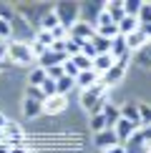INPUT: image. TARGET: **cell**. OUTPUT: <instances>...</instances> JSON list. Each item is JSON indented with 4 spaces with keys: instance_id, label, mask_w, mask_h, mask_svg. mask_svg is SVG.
<instances>
[{
    "instance_id": "40",
    "label": "cell",
    "mask_w": 151,
    "mask_h": 153,
    "mask_svg": "<svg viewBox=\"0 0 151 153\" xmlns=\"http://www.w3.org/2000/svg\"><path fill=\"white\" fill-rule=\"evenodd\" d=\"M0 153H10V143L8 141H0Z\"/></svg>"
},
{
    "instance_id": "29",
    "label": "cell",
    "mask_w": 151,
    "mask_h": 153,
    "mask_svg": "<svg viewBox=\"0 0 151 153\" xmlns=\"http://www.w3.org/2000/svg\"><path fill=\"white\" fill-rule=\"evenodd\" d=\"M33 40H35V43H40V45H43V48H48V50H50V45H53V35H50L48 30H38V35L33 38Z\"/></svg>"
},
{
    "instance_id": "3",
    "label": "cell",
    "mask_w": 151,
    "mask_h": 153,
    "mask_svg": "<svg viewBox=\"0 0 151 153\" xmlns=\"http://www.w3.org/2000/svg\"><path fill=\"white\" fill-rule=\"evenodd\" d=\"M126 65H129V55H126V58H118V60H116V63H113V65L108 68V71H106V73L98 78V83H101L103 88L116 85V83H118V80H121L123 75H126Z\"/></svg>"
},
{
    "instance_id": "18",
    "label": "cell",
    "mask_w": 151,
    "mask_h": 153,
    "mask_svg": "<svg viewBox=\"0 0 151 153\" xmlns=\"http://www.w3.org/2000/svg\"><path fill=\"white\" fill-rule=\"evenodd\" d=\"M63 108H66V95H53V98H48L46 103H43V111L46 113H61Z\"/></svg>"
},
{
    "instance_id": "7",
    "label": "cell",
    "mask_w": 151,
    "mask_h": 153,
    "mask_svg": "<svg viewBox=\"0 0 151 153\" xmlns=\"http://www.w3.org/2000/svg\"><path fill=\"white\" fill-rule=\"evenodd\" d=\"M68 60L66 53H53V50H46L43 55H38V68H43V71H48V68H55V65H63V63Z\"/></svg>"
},
{
    "instance_id": "32",
    "label": "cell",
    "mask_w": 151,
    "mask_h": 153,
    "mask_svg": "<svg viewBox=\"0 0 151 153\" xmlns=\"http://www.w3.org/2000/svg\"><path fill=\"white\" fill-rule=\"evenodd\" d=\"M91 128H93V133L106 131V118H103V113H96V116L91 118Z\"/></svg>"
},
{
    "instance_id": "27",
    "label": "cell",
    "mask_w": 151,
    "mask_h": 153,
    "mask_svg": "<svg viewBox=\"0 0 151 153\" xmlns=\"http://www.w3.org/2000/svg\"><path fill=\"white\" fill-rule=\"evenodd\" d=\"M136 60L141 63L144 68H151V40L146 43V45H144L141 50H138V55H136Z\"/></svg>"
},
{
    "instance_id": "31",
    "label": "cell",
    "mask_w": 151,
    "mask_h": 153,
    "mask_svg": "<svg viewBox=\"0 0 151 153\" xmlns=\"http://www.w3.org/2000/svg\"><path fill=\"white\" fill-rule=\"evenodd\" d=\"M138 116H141V126H144V128L151 126V105L141 103V105H138Z\"/></svg>"
},
{
    "instance_id": "35",
    "label": "cell",
    "mask_w": 151,
    "mask_h": 153,
    "mask_svg": "<svg viewBox=\"0 0 151 153\" xmlns=\"http://www.w3.org/2000/svg\"><path fill=\"white\" fill-rule=\"evenodd\" d=\"M50 35H53V40H66V38H68V30L63 28V25H58V28L50 30Z\"/></svg>"
},
{
    "instance_id": "34",
    "label": "cell",
    "mask_w": 151,
    "mask_h": 153,
    "mask_svg": "<svg viewBox=\"0 0 151 153\" xmlns=\"http://www.w3.org/2000/svg\"><path fill=\"white\" fill-rule=\"evenodd\" d=\"M63 75H68V78H73V80H76V75H78V68L73 65V60H71V58L63 63Z\"/></svg>"
},
{
    "instance_id": "4",
    "label": "cell",
    "mask_w": 151,
    "mask_h": 153,
    "mask_svg": "<svg viewBox=\"0 0 151 153\" xmlns=\"http://www.w3.org/2000/svg\"><path fill=\"white\" fill-rule=\"evenodd\" d=\"M78 10H81V8H78L76 3H63V5H58V8H55L53 13L58 15V23L63 25V28L71 30L73 25L78 23Z\"/></svg>"
},
{
    "instance_id": "28",
    "label": "cell",
    "mask_w": 151,
    "mask_h": 153,
    "mask_svg": "<svg viewBox=\"0 0 151 153\" xmlns=\"http://www.w3.org/2000/svg\"><path fill=\"white\" fill-rule=\"evenodd\" d=\"M43 80H46V71H43V68H35V71L30 73V78H28V85L40 88V85H43Z\"/></svg>"
},
{
    "instance_id": "19",
    "label": "cell",
    "mask_w": 151,
    "mask_h": 153,
    "mask_svg": "<svg viewBox=\"0 0 151 153\" xmlns=\"http://www.w3.org/2000/svg\"><path fill=\"white\" fill-rule=\"evenodd\" d=\"M111 40H113V38L93 35V38H91V45L96 48V55H111Z\"/></svg>"
},
{
    "instance_id": "22",
    "label": "cell",
    "mask_w": 151,
    "mask_h": 153,
    "mask_svg": "<svg viewBox=\"0 0 151 153\" xmlns=\"http://www.w3.org/2000/svg\"><path fill=\"white\" fill-rule=\"evenodd\" d=\"M136 20H138V28H151V3H141Z\"/></svg>"
},
{
    "instance_id": "41",
    "label": "cell",
    "mask_w": 151,
    "mask_h": 153,
    "mask_svg": "<svg viewBox=\"0 0 151 153\" xmlns=\"http://www.w3.org/2000/svg\"><path fill=\"white\" fill-rule=\"evenodd\" d=\"M5 123H8V118H5V116H3V113H0V131H3V128H5Z\"/></svg>"
},
{
    "instance_id": "33",
    "label": "cell",
    "mask_w": 151,
    "mask_h": 153,
    "mask_svg": "<svg viewBox=\"0 0 151 153\" xmlns=\"http://www.w3.org/2000/svg\"><path fill=\"white\" fill-rule=\"evenodd\" d=\"M13 35V23L5 20V18H0V40H8Z\"/></svg>"
},
{
    "instance_id": "17",
    "label": "cell",
    "mask_w": 151,
    "mask_h": 153,
    "mask_svg": "<svg viewBox=\"0 0 151 153\" xmlns=\"http://www.w3.org/2000/svg\"><path fill=\"white\" fill-rule=\"evenodd\" d=\"M101 113H103V118H106V128H111V131H113V126H116V123H118V118H121V111H118L113 103H106Z\"/></svg>"
},
{
    "instance_id": "42",
    "label": "cell",
    "mask_w": 151,
    "mask_h": 153,
    "mask_svg": "<svg viewBox=\"0 0 151 153\" xmlns=\"http://www.w3.org/2000/svg\"><path fill=\"white\" fill-rule=\"evenodd\" d=\"M10 153H28V151H25V146H20V148H10Z\"/></svg>"
},
{
    "instance_id": "9",
    "label": "cell",
    "mask_w": 151,
    "mask_h": 153,
    "mask_svg": "<svg viewBox=\"0 0 151 153\" xmlns=\"http://www.w3.org/2000/svg\"><path fill=\"white\" fill-rule=\"evenodd\" d=\"M96 148H101V151H106V148H113V146H118V138H116V133H113L111 128H106V131H101V133H96Z\"/></svg>"
},
{
    "instance_id": "21",
    "label": "cell",
    "mask_w": 151,
    "mask_h": 153,
    "mask_svg": "<svg viewBox=\"0 0 151 153\" xmlns=\"http://www.w3.org/2000/svg\"><path fill=\"white\" fill-rule=\"evenodd\" d=\"M134 30H138V20H136V18H131V15H126L123 18V20L121 23H118V35H131V33H134Z\"/></svg>"
},
{
    "instance_id": "12",
    "label": "cell",
    "mask_w": 151,
    "mask_h": 153,
    "mask_svg": "<svg viewBox=\"0 0 151 153\" xmlns=\"http://www.w3.org/2000/svg\"><path fill=\"white\" fill-rule=\"evenodd\" d=\"M40 113H43V100L25 95V100H23V116L25 118H35V116H40Z\"/></svg>"
},
{
    "instance_id": "15",
    "label": "cell",
    "mask_w": 151,
    "mask_h": 153,
    "mask_svg": "<svg viewBox=\"0 0 151 153\" xmlns=\"http://www.w3.org/2000/svg\"><path fill=\"white\" fill-rule=\"evenodd\" d=\"M121 118H126L129 123H134V128H144L141 126V116H138V105L136 103H129L121 108Z\"/></svg>"
},
{
    "instance_id": "24",
    "label": "cell",
    "mask_w": 151,
    "mask_h": 153,
    "mask_svg": "<svg viewBox=\"0 0 151 153\" xmlns=\"http://www.w3.org/2000/svg\"><path fill=\"white\" fill-rule=\"evenodd\" d=\"M58 15H55V13H46V15H43L40 18V30H48V33H50V30H53V28H58Z\"/></svg>"
},
{
    "instance_id": "43",
    "label": "cell",
    "mask_w": 151,
    "mask_h": 153,
    "mask_svg": "<svg viewBox=\"0 0 151 153\" xmlns=\"http://www.w3.org/2000/svg\"><path fill=\"white\" fill-rule=\"evenodd\" d=\"M0 141H5V133H3V131H0Z\"/></svg>"
},
{
    "instance_id": "16",
    "label": "cell",
    "mask_w": 151,
    "mask_h": 153,
    "mask_svg": "<svg viewBox=\"0 0 151 153\" xmlns=\"http://www.w3.org/2000/svg\"><path fill=\"white\" fill-rule=\"evenodd\" d=\"M146 40H149V38L144 35V30H141V28L134 30L131 35H126V45H129V50H141L144 45H146Z\"/></svg>"
},
{
    "instance_id": "44",
    "label": "cell",
    "mask_w": 151,
    "mask_h": 153,
    "mask_svg": "<svg viewBox=\"0 0 151 153\" xmlns=\"http://www.w3.org/2000/svg\"><path fill=\"white\" fill-rule=\"evenodd\" d=\"M28 153H35V151H28Z\"/></svg>"
},
{
    "instance_id": "30",
    "label": "cell",
    "mask_w": 151,
    "mask_h": 153,
    "mask_svg": "<svg viewBox=\"0 0 151 153\" xmlns=\"http://www.w3.org/2000/svg\"><path fill=\"white\" fill-rule=\"evenodd\" d=\"M138 10H141V3H138V0H126V3H123V13H126V15L136 18Z\"/></svg>"
},
{
    "instance_id": "23",
    "label": "cell",
    "mask_w": 151,
    "mask_h": 153,
    "mask_svg": "<svg viewBox=\"0 0 151 153\" xmlns=\"http://www.w3.org/2000/svg\"><path fill=\"white\" fill-rule=\"evenodd\" d=\"M73 88H76V80L68 78V75H63V78L55 80V91H58V95H68Z\"/></svg>"
},
{
    "instance_id": "5",
    "label": "cell",
    "mask_w": 151,
    "mask_h": 153,
    "mask_svg": "<svg viewBox=\"0 0 151 153\" xmlns=\"http://www.w3.org/2000/svg\"><path fill=\"white\" fill-rule=\"evenodd\" d=\"M93 30H96V35H101V38H116V35H118V25L113 23L108 15H106V10L98 15V20H96V25H93Z\"/></svg>"
},
{
    "instance_id": "25",
    "label": "cell",
    "mask_w": 151,
    "mask_h": 153,
    "mask_svg": "<svg viewBox=\"0 0 151 153\" xmlns=\"http://www.w3.org/2000/svg\"><path fill=\"white\" fill-rule=\"evenodd\" d=\"M81 45H83V40H78V38H66V55H68V58L78 55L81 53Z\"/></svg>"
},
{
    "instance_id": "14",
    "label": "cell",
    "mask_w": 151,
    "mask_h": 153,
    "mask_svg": "<svg viewBox=\"0 0 151 153\" xmlns=\"http://www.w3.org/2000/svg\"><path fill=\"white\" fill-rule=\"evenodd\" d=\"M129 55V45H126V38L123 35H116L111 40V58L118 60V58H126Z\"/></svg>"
},
{
    "instance_id": "38",
    "label": "cell",
    "mask_w": 151,
    "mask_h": 153,
    "mask_svg": "<svg viewBox=\"0 0 151 153\" xmlns=\"http://www.w3.org/2000/svg\"><path fill=\"white\" fill-rule=\"evenodd\" d=\"M103 153H126V148H123L121 143H118V146H113V148H106Z\"/></svg>"
},
{
    "instance_id": "11",
    "label": "cell",
    "mask_w": 151,
    "mask_h": 153,
    "mask_svg": "<svg viewBox=\"0 0 151 153\" xmlns=\"http://www.w3.org/2000/svg\"><path fill=\"white\" fill-rule=\"evenodd\" d=\"M103 10H106V15H108L116 25L126 18V13H123V0H111V3L103 5Z\"/></svg>"
},
{
    "instance_id": "37",
    "label": "cell",
    "mask_w": 151,
    "mask_h": 153,
    "mask_svg": "<svg viewBox=\"0 0 151 153\" xmlns=\"http://www.w3.org/2000/svg\"><path fill=\"white\" fill-rule=\"evenodd\" d=\"M50 50H53V53H66V40H53Z\"/></svg>"
},
{
    "instance_id": "1",
    "label": "cell",
    "mask_w": 151,
    "mask_h": 153,
    "mask_svg": "<svg viewBox=\"0 0 151 153\" xmlns=\"http://www.w3.org/2000/svg\"><path fill=\"white\" fill-rule=\"evenodd\" d=\"M81 105H83L86 111H91L93 116L101 113V111H103V105H106V88L101 85V83H96L93 88L83 91V93H81Z\"/></svg>"
},
{
    "instance_id": "10",
    "label": "cell",
    "mask_w": 151,
    "mask_h": 153,
    "mask_svg": "<svg viewBox=\"0 0 151 153\" xmlns=\"http://www.w3.org/2000/svg\"><path fill=\"white\" fill-rule=\"evenodd\" d=\"M138 128H134V123H129L126 118H118V123L113 126V133H116V138H118V143L121 141H129L131 136H134Z\"/></svg>"
},
{
    "instance_id": "45",
    "label": "cell",
    "mask_w": 151,
    "mask_h": 153,
    "mask_svg": "<svg viewBox=\"0 0 151 153\" xmlns=\"http://www.w3.org/2000/svg\"><path fill=\"white\" fill-rule=\"evenodd\" d=\"M0 45H3V40H0Z\"/></svg>"
},
{
    "instance_id": "13",
    "label": "cell",
    "mask_w": 151,
    "mask_h": 153,
    "mask_svg": "<svg viewBox=\"0 0 151 153\" xmlns=\"http://www.w3.org/2000/svg\"><path fill=\"white\" fill-rule=\"evenodd\" d=\"M98 83V73L96 71H83L76 75V88H81V91H88V88H93Z\"/></svg>"
},
{
    "instance_id": "36",
    "label": "cell",
    "mask_w": 151,
    "mask_h": 153,
    "mask_svg": "<svg viewBox=\"0 0 151 153\" xmlns=\"http://www.w3.org/2000/svg\"><path fill=\"white\" fill-rule=\"evenodd\" d=\"M25 95H30V98H38V100H43V103H46V95L40 93V88H33V85H28V88H25Z\"/></svg>"
},
{
    "instance_id": "20",
    "label": "cell",
    "mask_w": 151,
    "mask_h": 153,
    "mask_svg": "<svg viewBox=\"0 0 151 153\" xmlns=\"http://www.w3.org/2000/svg\"><path fill=\"white\" fill-rule=\"evenodd\" d=\"M113 63H116V60H113L111 55H96V58H93V71H96V73H98V78H101V75L108 71Z\"/></svg>"
},
{
    "instance_id": "26",
    "label": "cell",
    "mask_w": 151,
    "mask_h": 153,
    "mask_svg": "<svg viewBox=\"0 0 151 153\" xmlns=\"http://www.w3.org/2000/svg\"><path fill=\"white\" fill-rule=\"evenodd\" d=\"M71 60H73V65L78 68V73H83V71H93V60H88L86 55H81V53H78V55H73Z\"/></svg>"
},
{
    "instance_id": "6",
    "label": "cell",
    "mask_w": 151,
    "mask_h": 153,
    "mask_svg": "<svg viewBox=\"0 0 151 153\" xmlns=\"http://www.w3.org/2000/svg\"><path fill=\"white\" fill-rule=\"evenodd\" d=\"M3 133H5V141L10 143V148H20L23 141H25L23 128L15 123V120H8V123H5V128H3Z\"/></svg>"
},
{
    "instance_id": "8",
    "label": "cell",
    "mask_w": 151,
    "mask_h": 153,
    "mask_svg": "<svg viewBox=\"0 0 151 153\" xmlns=\"http://www.w3.org/2000/svg\"><path fill=\"white\" fill-rule=\"evenodd\" d=\"M93 35H96V30H93L86 20H78L71 30H68V38H78V40H91Z\"/></svg>"
},
{
    "instance_id": "2",
    "label": "cell",
    "mask_w": 151,
    "mask_h": 153,
    "mask_svg": "<svg viewBox=\"0 0 151 153\" xmlns=\"http://www.w3.org/2000/svg\"><path fill=\"white\" fill-rule=\"evenodd\" d=\"M8 58L13 63H18V65H30V63H35V55L33 50H30V43H8Z\"/></svg>"
},
{
    "instance_id": "39",
    "label": "cell",
    "mask_w": 151,
    "mask_h": 153,
    "mask_svg": "<svg viewBox=\"0 0 151 153\" xmlns=\"http://www.w3.org/2000/svg\"><path fill=\"white\" fill-rule=\"evenodd\" d=\"M5 55H8V45L3 43V45H0V65L5 63Z\"/></svg>"
}]
</instances>
